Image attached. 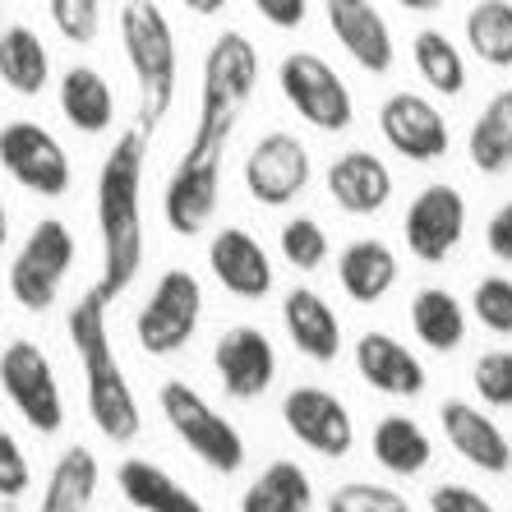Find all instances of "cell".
Segmentation results:
<instances>
[{
  "instance_id": "obj_1",
  "label": "cell",
  "mask_w": 512,
  "mask_h": 512,
  "mask_svg": "<svg viewBox=\"0 0 512 512\" xmlns=\"http://www.w3.org/2000/svg\"><path fill=\"white\" fill-rule=\"evenodd\" d=\"M153 134L134 125L111 143L97 171V231H102V277L97 296L116 300L134 286L143 268V162Z\"/></svg>"
},
{
  "instance_id": "obj_2",
  "label": "cell",
  "mask_w": 512,
  "mask_h": 512,
  "mask_svg": "<svg viewBox=\"0 0 512 512\" xmlns=\"http://www.w3.org/2000/svg\"><path fill=\"white\" fill-rule=\"evenodd\" d=\"M107 305L111 300H102L93 286V291L70 310L65 328H70L74 356L84 365V402H88L93 425L102 429L111 443H130V439H139L143 416H139V402H134L130 379H125L116 351H111Z\"/></svg>"
},
{
  "instance_id": "obj_3",
  "label": "cell",
  "mask_w": 512,
  "mask_h": 512,
  "mask_svg": "<svg viewBox=\"0 0 512 512\" xmlns=\"http://www.w3.org/2000/svg\"><path fill=\"white\" fill-rule=\"evenodd\" d=\"M259 88V47L245 33L227 28L213 37L203 56V88H199V120H194L190 148L194 153H227L236 134L240 111L250 107Z\"/></svg>"
},
{
  "instance_id": "obj_4",
  "label": "cell",
  "mask_w": 512,
  "mask_h": 512,
  "mask_svg": "<svg viewBox=\"0 0 512 512\" xmlns=\"http://www.w3.org/2000/svg\"><path fill=\"white\" fill-rule=\"evenodd\" d=\"M116 24H120L125 60L134 70V84H139V125L153 134L167 120L171 102H176V74H180L176 33H171L157 0H125Z\"/></svg>"
},
{
  "instance_id": "obj_5",
  "label": "cell",
  "mask_w": 512,
  "mask_h": 512,
  "mask_svg": "<svg viewBox=\"0 0 512 512\" xmlns=\"http://www.w3.org/2000/svg\"><path fill=\"white\" fill-rule=\"evenodd\" d=\"M157 406H162L167 425L180 434V443H185L208 471L236 476L240 466H245V439H240V429L231 425L208 397L194 393L190 383L167 379L157 388Z\"/></svg>"
},
{
  "instance_id": "obj_6",
  "label": "cell",
  "mask_w": 512,
  "mask_h": 512,
  "mask_svg": "<svg viewBox=\"0 0 512 512\" xmlns=\"http://www.w3.org/2000/svg\"><path fill=\"white\" fill-rule=\"evenodd\" d=\"M277 88H282L286 107L323 134H342L356 120V102H351L346 79L314 51H291L277 65Z\"/></svg>"
},
{
  "instance_id": "obj_7",
  "label": "cell",
  "mask_w": 512,
  "mask_h": 512,
  "mask_svg": "<svg viewBox=\"0 0 512 512\" xmlns=\"http://www.w3.org/2000/svg\"><path fill=\"white\" fill-rule=\"evenodd\" d=\"M70 268H74V231L60 217H42L28 231L24 250L14 254V263H10V296L28 314L51 310Z\"/></svg>"
},
{
  "instance_id": "obj_8",
  "label": "cell",
  "mask_w": 512,
  "mask_h": 512,
  "mask_svg": "<svg viewBox=\"0 0 512 512\" xmlns=\"http://www.w3.org/2000/svg\"><path fill=\"white\" fill-rule=\"evenodd\" d=\"M203 314V286L185 268H167L157 277V286L143 300L139 319H134V337L148 356H176L180 346L194 337Z\"/></svg>"
},
{
  "instance_id": "obj_9",
  "label": "cell",
  "mask_w": 512,
  "mask_h": 512,
  "mask_svg": "<svg viewBox=\"0 0 512 512\" xmlns=\"http://www.w3.org/2000/svg\"><path fill=\"white\" fill-rule=\"evenodd\" d=\"M0 388L10 397V406L37 434H60L65 425V397H60L56 370H51L47 351L28 337L10 342L0 351Z\"/></svg>"
},
{
  "instance_id": "obj_10",
  "label": "cell",
  "mask_w": 512,
  "mask_h": 512,
  "mask_svg": "<svg viewBox=\"0 0 512 512\" xmlns=\"http://www.w3.org/2000/svg\"><path fill=\"white\" fill-rule=\"evenodd\" d=\"M0 167L10 171L24 190L42 194V199H60L70 190V153L60 148V139L37 125V120H10L0 125Z\"/></svg>"
},
{
  "instance_id": "obj_11",
  "label": "cell",
  "mask_w": 512,
  "mask_h": 512,
  "mask_svg": "<svg viewBox=\"0 0 512 512\" xmlns=\"http://www.w3.org/2000/svg\"><path fill=\"white\" fill-rule=\"evenodd\" d=\"M466 222H471V213H466L462 190L448 185V180H434V185H425L416 199L406 203L402 240L420 263H443L462 245Z\"/></svg>"
},
{
  "instance_id": "obj_12",
  "label": "cell",
  "mask_w": 512,
  "mask_h": 512,
  "mask_svg": "<svg viewBox=\"0 0 512 512\" xmlns=\"http://www.w3.org/2000/svg\"><path fill=\"white\" fill-rule=\"evenodd\" d=\"M282 420L291 429V439L305 443L319 457H346L356 448V420L346 411V402L328 388H291L282 402Z\"/></svg>"
},
{
  "instance_id": "obj_13",
  "label": "cell",
  "mask_w": 512,
  "mask_h": 512,
  "mask_svg": "<svg viewBox=\"0 0 512 512\" xmlns=\"http://www.w3.org/2000/svg\"><path fill=\"white\" fill-rule=\"evenodd\" d=\"M310 185V148L286 130L263 134L245 157V190L259 199L263 208H282V203L300 199Z\"/></svg>"
},
{
  "instance_id": "obj_14",
  "label": "cell",
  "mask_w": 512,
  "mask_h": 512,
  "mask_svg": "<svg viewBox=\"0 0 512 512\" xmlns=\"http://www.w3.org/2000/svg\"><path fill=\"white\" fill-rule=\"evenodd\" d=\"M379 134L397 157H406V162H439V157L453 148L448 116H443L429 97H416V93L383 97Z\"/></svg>"
},
{
  "instance_id": "obj_15",
  "label": "cell",
  "mask_w": 512,
  "mask_h": 512,
  "mask_svg": "<svg viewBox=\"0 0 512 512\" xmlns=\"http://www.w3.org/2000/svg\"><path fill=\"white\" fill-rule=\"evenodd\" d=\"M222 157L227 153H194L185 148L162 194V213H167L176 236H199L217 213V190H222Z\"/></svg>"
},
{
  "instance_id": "obj_16",
  "label": "cell",
  "mask_w": 512,
  "mask_h": 512,
  "mask_svg": "<svg viewBox=\"0 0 512 512\" xmlns=\"http://www.w3.org/2000/svg\"><path fill=\"white\" fill-rule=\"evenodd\" d=\"M323 14H328L337 47L365 74H388L397 65L393 28H388V19L379 14L374 0H323Z\"/></svg>"
},
{
  "instance_id": "obj_17",
  "label": "cell",
  "mask_w": 512,
  "mask_h": 512,
  "mask_svg": "<svg viewBox=\"0 0 512 512\" xmlns=\"http://www.w3.org/2000/svg\"><path fill=\"white\" fill-rule=\"evenodd\" d=\"M213 370L227 388V397L236 402H254V397L268 393V383L277 374V351L268 342L263 328H250V323H240V328H227V333L217 337L213 346Z\"/></svg>"
},
{
  "instance_id": "obj_18",
  "label": "cell",
  "mask_w": 512,
  "mask_h": 512,
  "mask_svg": "<svg viewBox=\"0 0 512 512\" xmlns=\"http://www.w3.org/2000/svg\"><path fill=\"white\" fill-rule=\"evenodd\" d=\"M439 429L443 439L453 443V453L462 462H471L485 476H508L512 471V443L499 429V420H489V411H480L476 402L448 397L439 406Z\"/></svg>"
},
{
  "instance_id": "obj_19",
  "label": "cell",
  "mask_w": 512,
  "mask_h": 512,
  "mask_svg": "<svg viewBox=\"0 0 512 512\" xmlns=\"http://www.w3.org/2000/svg\"><path fill=\"white\" fill-rule=\"evenodd\" d=\"M328 194H333L342 213L374 217L393 199V171L370 148H346V153H337L328 162Z\"/></svg>"
},
{
  "instance_id": "obj_20",
  "label": "cell",
  "mask_w": 512,
  "mask_h": 512,
  "mask_svg": "<svg viewBox=\"0 0 512 512\" xmlns=\"http://www.w3.org/2000/svg\"><path fill=\"white\" fill-rule=\"evenodd\" d=\"M208 268L231 296L263 300L273 291V259L245 227H222L208 245Z\"/></svg>"
},
{
  "instance_id": "obj_21",
  "label": "cell",
  "mask_w": 512,
  "mask_h": 512,
  "mask_svg": "<svg viewBox=\"0 0 512 512\" xmlns=\"http://www.w3.org/2000/svg\"><path fill=\"white\" fill-rule=\"evenodd\" d=\"M356 370L383 397H420L425 393V365L393 333H365L356 342Z\"/></svg>"
},
{
  "instance_id": "obj_22",
  "label": "cell",
  "mask_w": 512,
  "mask_h": 512,
  "mask_svg": "<svg viewBox=\"0 0 512 512\" xmlns=\"http://www.w3.org/2000/svg\"><path fill=\"white\" fill-rule=\"evenodd\" d=\"M282 323H286V337L296 346L305 360H319V365H333L342 356V319L319 291L310 286H296L286 291L282 300Z\"/></svg>"
},
{
  "instance_id": "obj_23",
  "label": "cell",
  "mask_w": 512,
  "mask_h": 512,
  "mask_svg": "<svg viewBox=\"0 0 512 512\" xmlns=\"http://www.w3.org/2000/svg\"><path fill=\"white\" fill-rule=\"evenodd\" d=\"M370 453L374 462L388 471V476H420L429 462H434V439H429V429L420 425L416 416H383L370 434Z\"/></svg>"
},
{
  "instance_id": "obj_24",
  "label": "cell",
  "mask_w": 512,
  "mask_h": 512,
  "mask_svg": "<svg viewBox=\"0 0 512 512\" xmlns=\"http://www.w3.org/2000/svg\"><path fill=\"white\" fill-rule=\"evenodd\" d=\"M60 111L79 134H107L116 125V93L107 74L93 65H74L60 74Z\"/></svg>"
},
{
  "instance_id": "obj_25",
  "label": "cell",
  "mask_w": 512,
  "mask_h": 512,
  "mask_svg": "<svg viewBox=\"0 0 512 512\" xmlns=\"http://www.w3.org/2000/svg\"><path fill=\"white\" fill-rule=\"evenodd\" d=\"M337 282L356 305H374L397 286V254L383 240H351L337 259Z\"/></svg>"
},
{
  "instance_id": "obj_26",
  "label": "cell",
  "mask_w": 512,
  "mask_h": 512,
  "mask_svg": "<svg viewBox=\"0 0 512 512\" xmlns=\"http://www.w3.org/2000/svg\"><path fill=\"white\" fill-rule=\"evenodd\" d=\"M116 485L125 503H134L139 512H203V503L171 471L143 462V457H125L116 466Z\"/></svg>"
},
{
  "instance_id": "obj_27",
  "label": "cell",
  "mask_w": 512,
  "mask_h": 512,
  "mask_svg": "<svg viewBox=\"0 0 512 512\" xmlns=\"http://www.w3.org/2000/svg\"><path fill=\"white\" fill-rule=\"evenodd\" d=\"M466 157L480 176H503L512 167V88H499L480 107L476 125L466 134Z\"/></svg>"
},
{
  "instance_id": "obj_28",
  "label": "cell",
  "mask_w": 512,
  "mask_h": 512,
  "mask_svg": "<svg viewBox=\"0 0 512 512\" xmlns=\"http://www.w3.org/2000/svg\"><path fill=\"white\" fill-rule=\"evenodd\" d=\"M466 323H471V310L443 286H425V291L411 296V328L439 356H448V351H457L466 342Z\"/></svg>"
},
{
  "instance_id": "obj_29",
  "label": "cell",
  "mask_w": 512,
  "mask_h": 512,
  "mask_svg": "<svg viewBox=\"0 0 512 512\" xmlns=\"http://www.w3.org/2000/svg\"><path fill=\"white\" fill-rule=\"evenodd\" d=\"M0 84L19 97H37L51 84L47 42H42L28 24H14L0 33Z\"/></svg>"
},
{
  "instance_id": "obj_30",
  "label": "cell",
  "mask_w": 512,
  "mask_h": 512,
  "mask_svg": "<svg viewBox=\"0 0 512 512\" xmlns=\"http://www.w3.org/2000/svg\"><path fill=\"white\" fill-rule=\"evenodd\" d=\"M314 508V485L300 462H268L254 476V485L240 494V512H310Z\"/></svg>"
},
{
  "instance_id": "obj_31",
  "label": "cell",
  "mask_w": 512,
  "mask_h": 512,
  "mask_svg": "<svg viewBox=\"0 0 512 512\" xmlns=\"http://www.w3.org/2000/svg\"><path fill=\"white\" fill-rule=\"evenodd\" d=\"M93 494H97V457L84 443H74L70 453L51 466L37 512H88Z\"/></svg>"
},
{
  "instance_id": "obj_32",
  "label": "cell",
  "mask_w": 512,
  "mask_h": 512,
  "mask_svg": "<svg viewBox=\"0 0 512 512\" xmlns=\"http://www.w3.org/2000/svg\"><path fill=\"white\" fill-rule=\"evenodd\" d=\"M411 60H416V74L425 79V88H434L439 97L466 93V56L448 33L420 28V33L411 37Z\"/></svg>"
},
{
  "instance_id": "obj_33",
  "label": "cell",
  "mask_w": 512,
  "mask_h": 512,
  "mask_svg": "<svg viewBox=\"0 0 512 512\" xmlns=\"http://www.w3.org/2000/svg\"><path fill=\"white\" fill-rule=\"evenodd\" d=\"M466 47L489 70H512V0H476L466 10Z\"/></svg>"
},
{
  "instance_id": "obj_34",
  "label": "cell",
  "mask_w": 512,
  "mask_h": 512,
  "mask_svg": "<svg viewBox=\"0 0 512 512\" xmlns=\"http://www.w3.org/2000/svg\"><path fill=\"white\" fill-rule=\"evenodd\" d=\"M282 259L291 268H300V273H314L328 259V231L314 217H291L282 227Z\"/></svg>"
},
{
  "instance_id": "obj_35",
  "label": "cell",
  "mask_w": 512,
  "mask_h": 512,
  "mask_svg": "<svg viewBox=\"0 0 512 512\" xmlns=\"http://www.w3.org/2000/svg\"><path fill=\"white\" fill-rule=\"evenodd\" d=\"M328 512H411V503L393 485H374V480H351L328 494Z\"/></svg>"
},
{
  "instance_id": "obj_36",
  "label": "cell",
  "mask_w": 512,
  "mask_h": 512,
  "mask_svg": "<svg viewBox=\"0 0 512 512\" xmlns=\"http://www.w3.org/2000/svg\"><path fill=\"white\" fill-rule=\"evenodd\" d=\"M471 388L485 406L512 411V351H485L471 370Z\"/></svg>"
},
{
  "instance_id": "obj_37",
  "label": "cell",
  "mask_w": 512,
  "mask_h": 512,
  "mask_svg": "<svg viewBox=\"0 0 512 512\" xmlns=\"http://www.w3.org/2000/svg\"><path fill=\"white\" fill-rule=\"evenodd\" d=\"M471 314L480 328L508 337L512 333V277H485L471 291Z\"/></svg>"
},
{
  "instance_id": "obj_38",
  "label": "cell",
  "mask_w": 512,
  "mask_h": 512,
  "mask_svg": "<svg viewBox=\"0 0 512 512\" xmlns=\"http://www.w3.org/2000/svg\"><path fill=\"white\" fill-rule=\"evenodd\" d=\"M51 24L60 28L65 42L74 47H88L97 37V19H102V0H47Z\"/></svg>"
},
{
  "instance_id": "obj_39",
  "label": "cell",
  "mask_w": 512,
  "mask_h": 512,
  "mask_svg": "<svg viewBox=\"0 0 512 512\" xmlns=\"http://www.w3.org/2000/svg\"><path fill=\"white\" fill-rule=\"evenodd\" d=\"M28 480H33V471H28L24 448L14 443L10 429L0 425V499H19L28 489Z\"/></svg>"
},
{
  "instance_id": "obj_40",
  "label": "cell",
  "mask_w": 512,
  "mask_h": 512,
  "mask_svg": "<svg viewBox=\"0 0 512 512\" xmlns=\"http://www.w3.org/2000/svg\"><path fill=\"white\" fill-rule=\"evenodd\" d=\"M429 512H499L485 494H476L471 485H457V480H443V485L429 489Z\"/></svg>"
},
{
  "instance_id": "obj_41",
  "label": "cell",
  "mask_w": 512,
  "mask_h": 512,
  "mask_svg": "<svg viewBox=\"0 0 512 512\" xmlns=\"http://www.w3.org/2000/svg\"><path fill=\"white\" fill-rule=\"evenodd\" d=\"M254 10L268 19L273 28H282V33H291V28L305 24V14H310V0H250Z\"/></svg>"
},
{
  "instance_id": "obj_42",
  "label": "cell",
  "mask_w": 512,
  "mask_h": 512,
  "mask_svg": "<svg viewBox=\"0 0 512 512\" xmlns=\"http://www.w3.org/2000/svg\"><path fill=\"white\" fill-rule=\"evenodd\" d=\"M485 245H489V254H494L499 263H512V199L503 203V208H499L494 217H489Z\"/></svg>"
},
{
  "instance_id": "obj_43",
  "label": "cell",
  "mask_w": 512,
  "mask_h": 512,
  "mask_svg": "<svg viewBox=\"0 0 512 512\" xmlns=\"http://www.w3.org/2000/svg\"><path fill=\"white\" fill-rule=\"evenodd\" d=\"M185 10H194V14H222L227 10V0H180Z\"/></svg>"
},
{
  "instance_id": "obj_44",
  "label": "cell",
  "mask_w": 512,
  "mask_h": 512,
  "mask_svg": "<svg viewBox=\"0 0 512 512\" xmlns=\"http://www.w3.org/2000/svg\"><path fill=\"white\" fill-rule=\"evenodd\" d=\"M402 10H411V14H429V10H439L443 0H397Z\"/></svg>"
},
{
  "instance_id": "obj_45",
  "label": "cell",
  "mask_w": 512,
  "mask_h": 512,
  "mask_svg": "<svg viewBox=\"0 0 512 512\" xmlns=\"http://www.w3.org/2000/svg\"><path fill=\"white\" fill-rule=\"evenodd\" d=\"M5 240H10V208L0 199V250H5Z\"/></svg>"
},
{
  "instance_id": "obj_46",
  "label": "cell",
  "mask_w": 512,
  "mask_h": 512,
  "mask_svg": "<svg viewBox=\"0 0 512 512\" xmlns=\"http://www.w3.org/2000/svg\"><path fill=\"white\" fill-rule=\"evenodd\" d=\"M0 19H5V0H0Z\"/></svg>"
}]
</instances>
